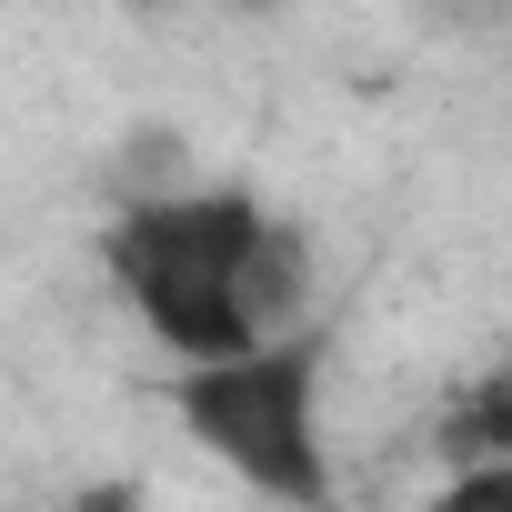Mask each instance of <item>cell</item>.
I'll use <instances>...</instances> for the list:
<instances>
[{"label":"cell","mask_w":512,"mask_h":512,"mask_svg":"<svg viewBox=\"0 0 512 512\" xmlns=\"http://www.w3.org/2000/svg\"><path fill=\"white\" fill-rule=\"evenodd\" d=\"M272 231V201L241 191V181H181V191H131L111 221H101V272L121 292V312L181 362H241L262 352L251 332V302H241V262L251 241Z\"/></svg>","instance_id":"6da1fadb"},{"label":"cell","mask_w":512,"mask_h":512,"mask_svg":"<svg viewBox=\"0 0 512 512\" xmlns=\"http://www.w3.org/2000/svg\"><path fill=\"white\" fill-rule=\"evenodd\" d=\"M171 422L191 432V452H211L241 492L292 502V512H332V442H322V342H262L241 362H201L161 382Z\"/></svg>","instance_id":"7a4b0ae2"},{"label":"cell","mask_w":512,"mask_h":512,"mask_svg":"<svg viewBox=\"0 0 512 512\" xmlns=\"http://www.w3.org/2000/svg\"><path fill=\"white\" fill-rule=\"evenodd\" d=\"M241 302H251V332H262V342L312 332V231H302L292 211H272V231L251 241V262H241Z\"/></svg>","instance_id":"3957f363"},{"label":"cell","mask_w":512,"mask_h":512,"mask_svg":"<svg viewBox=\"0 0 512 512\" xmlns=\"http://www.w3.org/2000/svg\"><path fill=\"white\" fill-rule=\"evenodd\" d=\"M432 452L442 472H472V462H512V352H492L482 372H462L432 412Z\"/></svg>","instance_id":"277c9868"},{"label":"cell","mask_w":512,"mask_h":512,"mask_svg":"<svg viewBox=\"0 0 512 512\" xmlns=\"http://www.w3.org/2000/svg\"><path fill=\"white\" fill-rule=\"evenodd\" d=\"M412 512H512V462H472V472H442Z\"/></svg>","instance_id":"5b68a950"},{"label":"cell","mask_w":512,"mask_h":512,"mask_svg":"<svg viewBox=\"0 0 512 512\" xmlns=\"http://www.w3.org/2000/svg\"><path fill=\"white\" fill-rule=\"evenodd\" d=\"M221 11H282V0H221Z\"/></svg>","instance_id":"8992f818"}]
</instances>
